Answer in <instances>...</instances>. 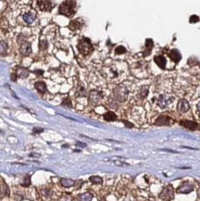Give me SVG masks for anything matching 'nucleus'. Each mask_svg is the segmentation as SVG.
I'll return each instance as SVG.
<instances>
[{
	"mask_svg": "<svg viewBox=\"0 0 200 201\" xmlns=\"http://www.w3.org/2000/svg\"><path fill=\"white\" fill-rule=\"evenodd\" d=\"M75 10H76L75 0H65V1L60 4L59 9V13L66 17H72V15H74Z\"/></svg>",
	"mask_w": 200,
	"mask_h": 201,
	"instance_id": "f257e3e1",
	"label": "nucleus"
},
{
	"mask_svg": "<svg viewBox=\"0 0 200 201\" xmlns=\"http://www.w3.org/2000/svg\"><path fill=\"white\" fill-rule=\"evenodd\" d=\"M78 50L79 52L82 56H88L93 52V46L90 39L86 38V37H82V38L79 41L78 44Z\"/></svg>",
	"mask_w": 200,
	"mask_h": 201,
	"instance_id": "f03ea898",
	"label": "nucleus"
},
{
	"mask_svg": "<svg viewBox=\"0 0 200 201\" xmlns=\"http://www.w3.org/2000/svg\"><path fill=\"white\" fill-rule=\"evenodd\" d=\"M129 95V92L127 87L123 84H119L114 88V96L116 99L120 102H123L127 99Z\"/></svg>",
	"mask_w": 200,
	"mask_h": 201,
	"instance_id": "7ed1b4c3",
	"label": "nucleus"
},
{
	"mask_svg": "<svg viewBox=\"0 0 200 201\" xmlns=\"http://www.w3.org/2000/svg\"><path fill=\"white\" fill-rule=\"evenodd\" d=\"M174 101V97L169 94H165V95H160L158 98V105L161 109H165L169 107L171 104H172Z\"/></svg>",
	"mask_w": 200,
	"mask_h": 201,
	"instance_id": "20e7f679",
	"label": "nucleus"
},
{
	"mask_svg": "<svg viewBox=\"0 0 200 201\" xmlns=\"http://www.w3.org/2000/svg\"><path fill=\"white\" fill-rule=\"evenodd\" d=\"M159 198L162 200H171L174 198V191L172 185H167L159 194Z\"/></svg>",
	"mask_w": 200,
	"mask_h": 201,
	"instance_id": "39448f33",
	"label": "nucleus"
},
{
	"mask_svg": "<svg viewBox=\"0 0 200 201\" xmlns=\"http://www.w3.org/2000/svg\"><path fill=\"white\" fill-rule=\"evenodd\" d=\"M103 98V94L97 90H92L89 94V102L94 106L100 104Z\"/></svg>",
	"mask_w": 200,
	"mask_h": 201,
	"instance_id": "423d86ee",
	"label": "nucleus"
},
{
	"mask_svg": "<svg viewBox=\"0 0 200 201\" xmlns=\"http://www.w3.org/2000/svg\"><path fill=\"white\" fill-rule=\"evenodd\" d=\"M194 190V185L190 182H183L181 184L178 188H177V192L180 194H189Z\"/></svg>",
	"mask_w": 200,
	"mask_h": 201,
	"instance_id": "0eeeda50",
	"label": "nucleus"
},
{
	"mask_svg": "<svg viewBox=\"0 0 200 201\" xmlns=\"http://www.w3.org/2000/svg\"><path fill=\"white\" fill-rule=\"evenodd\" d=\"M37 5L43 11H50L53 9V4L50 0H38Z\"/></svg>",
	"mask_w": 200,
	"mask_h": 201,
	"instance_id": "6e6552de",
	"label": "nucleus"
},
{
	"mask_svg": "<svg viewBox=\"0 0 200 201\" xmlns=\"http://www.w3.org/2000/svg\"><path fill=\"white\" fill-rule=\"evenodd\" d=\"M190 105L186 99H181L177 105V110L181 113H185L189 110Z\"/></svg>",
	"mask_w": 200,
	"mask_h": 201,
	"instance_id": "1a4fd4ad",
	"label": "nucleus"
},
{
	"mask_svg": "<svg viewBox=\"0 0 200 201\" xmlns=\"http://www.w3.org/2000/svg\"><path fill=\"white\" fill-rule=\"evenodd\" d=\"M20 51L23 56H28L31 54L32 52V46H31V44L26 42V41H22L21 44V48H20Z\"/></svg>",
	"mask_w": 200,
	"mask_h": 201,
	"instance_id": "9d476101",
	"label": "nucleus"
},
{
	"mask_svg": "<svg viewBox=\"0 0 200 201\" xmlns=\"http://www.w3.org/2000/svg\"><path fill=\"white\" fill-rule=\"evenodd\" d=\"M155 124L158 125V126H162V125H170L171 124V118L166 116V115H160L156 120V122H155Z\"/></svg>",
	"mask_w": 200,
	"mask_h": 201,
	"instance_id": "9b49d317",
	"label": "nucleus"
},
{
	"mask_svg": "<svg viewBox=\"0 0 200 201\" xmlns=\"http://www.w3.org/2000/svg\"><path fill=\"white\" fill-rule=\"evenodd\" d=\"M22 18H23V21L27 24H32L35 21L36 13L34 11H30V12H27V13H25Z\"/></svg>",
	"mask_w": 200,
	"mask_h": 201,
	"instance_id": "f8f14e48",
	"label": "nucleus"
},
{
	"mask_svg": "<svg viewBox=\"0 0 200 201\" xmlns=\"http://www.w3.org/2000/svg\"><path fill=\"white\" fill-rule=\"evenodd\" d=\"M181 125H183L184 127L191 131H195L198 127V124L196 122H192V121H183L181 122Z\"/></svg>",
	"mask_w": 200,
	"mask_h": 201,
	"instance_id": "ddd939ff",
	"label": "nucleus"
},
{
	"mask_svg": "<svg viewBox=\"0 0 200 201\" xmlns=\"http://www.w3.org/2000/svg\"><path fill=\"white\" fill-rule=\"evenodd\" d=\"M154 61L156 62V64L161 69V70H164L166 67V59L164 56H156L154 58Z\"/></svg>",
	"mask_w": 200,
	"mask_h": 201,
	"instance_id": "4468645a",
	"label": "nucleus"
},
{
	"mask_svg": "<svg viewBox=\"0 0 200 201\" xmlns=\"http://www.w3.org/2000/svg\"><path fill=\"white\" fill-rule=\"evenodd\" d=\"M169 57H170V59H171L172 61L175 62V63L179 62V61L181 60V59H182V56H181L180 52L178 51L177 49H172L171 51H170Z\"/></svg>",
	"mask_w": 200,
	"mask_h": 201,
	"instance_id": "2eb2a0df",
	"label": "nucleus"
},
{
	"mask_svg": "<svg viewBox=\"0 0 200 201\" xmlns=\"http://www.w3.org/2000/svg\"><path fill=\"white\" fill-rule=\"evenodd\" d=\"M82 26V21L80 20V19H77V20H74L72 21H70V25H69V27L70 30H72V31H75V30H79L81 29Z\"/></svg>",
	"mask_w": 200,
	"mask_h": 201,
	"instance_id": "dca6fc26",
	"label": "nucleus"
},
{
	"mask_svg": "<svg viewBox=\"0 0 200 201\" xmlns=\"http://www.w3.org/2000/svg\"><path fill=\"white\" fill-rule=\"evenodd\" d=\"M34 86H35L36 90H37L38 92H39V93H41V94H44V92L47 91V85H46V84H44L43 81H38V82H36L35 84H34Z\"/></svg>",
	"mask_w": 200,
	"mask_h": 201,
	"instance_id": "f3484780",
	"label": "nucleus"
},
{
	"mask_svg": "<svg viewBox=\"0 0 200 201\" xmlns=\"http://www.w3.org/2000/svg\"><path fill=\"white\" fill-rule=\"evenodd\" d=\"M16 73L18 78H26L29 75V72L24 68H18Z\"/></svg>",
	"mask_w": 200,
	"mask_h": 201,
	"instance_id": "a211bd4d",
	"label": "nucleus"
},
{
	"mask_svg": "<svg viewBox=\"0 0 200 201\" xmlns=\"http://www.w3.org/2000/svg\"><path fill=\"white\" fill-rule=\"evenodd\" d=\"M104 119L107 122H114V121L117 120V115H116L115 113L112 111H108V112L105 113Z\"/></svg>",
	"mask_w": 200,
	"mask_h": 201,
	"instance_id": "6ab92c4d",
	"label": "nucleus"
},
{
	"mask_svg": "<svg viewBox=\"0 0 200 201\" xmlns=\"http://www.w3.org/2000/svg\"><path fill=\"white\" fill-rule=\"evenodd\" d=\"M0 194L4 197L9 196V188L5 183H2V185H0Z\"/></svg>",
	"mask_w": 200,
	"mask_h": 201,
	"instance_id": "aec40b11",
	"label": "nucleus"
},
{
	"mask_svg": "<svg viewBox=\"0 0 200 201\" xmlns=\"http://www.w3.org/2000/svg\"><path fill=\"white\" fill-rule=\"evenodd\" d=\"M153 46H154V43H153V40L152 39H146V51H145V56L148 55L150 52H151V50L153 48Z\"/></svg>",
	"mask_w": 200,
	"mask_h": 201,
	"instance_id": "412c9836",
	"label": "nucleus"
},
{
	"mask_svg": "<svg viewBox=\"0 0 200 201\" xmlns=\"http://www.w3.org/2000/svg\"><path fill=\"white\" fill-rule=\"evenodd\" d=\"M60 184L64 187H72V185H74V181L68 178H62L60 179Z\"/></svg>",
	"mask_w": 200,
	"mask_h": 201,
	"instance_id": "4be33fe9",
	"label": "nucleus"
},
{
	"mask_svg": "<svg viewBox=\"0 0 200 201\" xmlns=\"http://www.w3.org/2000/svg\"><path fill=\"white\" fill-rule=\"evenodd\" d=\"M148 95V86L147 85H144V86H142L141 87V89H140V92H139V97L140 98L142 99H144L147 97Z\"/></svg>",
	"mask_w": 200,
	"mask_h": 201,
	"instance_id": "5701e85b",
	"label": "nucleus"
},
{
	"mask_svg": "<svg viewBox=\"0 0 200 201\" xmlns=\"http://www.w3.org/2000/svg\"><path fill=\"white\" fill-rule=\"evenodd\" d=\"M78 198L80 200H91L93 198V195L88 193V192H86V193H83V194L79 195Z\"/></svg>",
	"mask_w": 200,
	"mask_h": 201,
	"instance_id": "b1692460",
	"label": "nucleus"
},
{
	"mask_svg": "<svg viewBox=\"0 0 200 201\" xmlns=\"http://www.w3.org/2000/svg\"><path fill=\"white\" fill-rule=\"evenodd\" d=\"M86 95L87 94H86L85 87H83L82 85H79L78 89H77V91H76V96L77 97H85Z\"/></svg>",
	"mask_w": 200,
	"mask_h": 201,
	"instance_id": "393cba45",
	"label": "nucleus"
},
{
	"mask_svg": "<svg viewBox=\"0 0 200 201\" xmlns=\"http://www.w3.org/2000/svg\"><path fill=\"white\" fill-rule=\"evenodd\" d=\"M89 181L95 185H101L103 183V179L100 176H91L89 178Z\"/></svg>",
	"mask_w": 200,
	"mask_h": 201,
	"instance_id": "a878e982",
	"label": "nucleus"
},
{
	"mask_svg": "<svg viewBox=\"0 0 200 201\" xmlns=\"http://www.w3.org/2000/svg\"><path fill=\"white\" fill-rule=\"evenodd\" d=\"M31 184V175H26V176L24 177V180H23V183L22 184V186L24 187H28Z\"/></svg>",
	"mask_w": 200,
	"mask_h": 201,
	"instance_id": "bb28decb",
	"label": "nucleus"
},
{
	"mask_svg": "<svg viewBox=\"0 0 200 201\" xmlns=\"http://www.w3.org/2000/svg\"><path fill=\"white\" fill-rule=\"evenodd\" d=\"M7 48H8L7 44L3 41L0 42V54H5L7 52Z\"/></svg>",
	"mask_w": 200,
	"mask_h": 201,
	"instance_id": "cd10ccee",
	"label": "nucleus"
},
{
	"mask_svg": "<svg viewBox=\"0 0 200 201\" xmlns=\"http://www.w3.org/2000/svg\"><path fill=\"white\" fill-rule=\"evenodd\" d=\"M62 106L68 107V108H72V102H70V99L69 97H67L66 99H64L63 102H62Z\"/></svg>",
	"mask_w": 200,
	"mask_h": 201,
	"instance_id": "c85d7f7f",
	"label": "nucleus"
},
{
	"mask_svg": "<svg viewBox=\"0 0 200 201\" xmlns=\"http://www.w3.org/2000/svg\"><path fill=\"white\" fill-rule=\"evenodd\" d=\"M39 46H40V49L41 50H44V49H47V46H48V44L46 40H41L40 41V44H39Z\"/></svg>",
	"mask_w": 200,
	"mask_h": 201,
	"instance_id": "c756f323",
	"label": "nucleus"
},
{
	"mask_svg": "<svg viewBox=\"0 0 200 201\" xmlns=\"http://www.w3.org/2000/svg\"><path fill=\"white\" fill-rule=\"evenodd\" d=\"M116 54H123V53H125L126 52V49H125V47L124 46H118L117 48H116Z\"/></svg>",
	"mask_w": 200,
	"mask_h": 201,
	"instance_id": "7c9ffc66",
	"label": "nucleus"
},
{
	"mask_svg": "<svg viewBox=\"0 0 200 201\" xmlns=\"http://www.w3.org/2000/svg\"><path fill=\"white\" fill-rule=\"evenodd\" d=\"M198 21H199V18H198V16H196V15H192V16L190 17V20H189L190 23H196V22H197Z\"/></svg>",
	"mask_w": 200,
	"mask_h": 201,
	"instance_id": "2f4dec72",
	"label": "nucleus"
},
{
	"mask_svg": "<svg viewBox=\"0 0 200 201\" xmlns=\"http://www.w3.org/2000/svg\"><path fill=\"white\" fill-rule=\"evenodd\" d=\"M33 132H34V134H40V133H43L44 129L43 128H34Z\"/></svg>",
	"mask_w": 200,
	"mask_h": 201,
	"instance_id": "473e14b6",
	"label": "nucleus"
},
{
	"mask_svg": "<svg viewBox=\"0 0 200 201\" xmlns=\"http://www.w3.org/2000/svg\"><path fill=\"white\" fill-rule=\"evenodd\" d=\"M123 123L126 125V126L127 127H129V128H133V125L132 124V123H130V122H126V121H123Z\"/></svg>",
	"mask_w": 200,
	"mask_h": 201,
	"instance_id": "72a5a7b5",
	"label": "nucleus"
},
{
	"mask_svg": "<svg viewBox=\"0 0 200 201\" xmlns=\"http://www.w3.org/2000/svg\"><path fill=\"white\" fill-rule=\"evenodd\" d=\"M17 77H18V76H17V73L15 72L14 74H12V75H11V80L13 81V82H15V81L17 80Z\"/></svg>",
	"mask_w": 200,
	"mask_h": 201,
	"instance_id": "f704fd0d",
	"label": "nucleus"
},
{
	"mask_svg": "<svg viewBox=\"0 0 200 201\" xmlns=\"http://www.w3.org/2000/svg\"><path fill=\"white\" fill-rule=\"evenodd\" d=\"M77 144H78L77 146L82 147H86V146H85V144H83V143H77Z\"/></svg>",
	"mask_w": 200,
	"mask_h": 201,
	"instance_id": "c9c22d12",
	"label": "nucleus"
},
{
	"mask_svg": "<svg viewBox=\"0 0 200 201\" xmlns=\"http://www.w3.org/2000/svg\"><path fill=\"white\" fill-rule=\"evenodd\" d=\"M197 113H198V115H199V117H200V102H199V104L197 105Z\"/></svg>",
	"mask_w": 200,
	"mask_h": 201,
	"instance_id": "e433bc0d",
	"label": "nucleus"
},
{
	"mask_svg": "<svg viewBox=\"0 0 200 201\" xmlns=\"http://www.w3.org/2000/svg\"><path fill=\"white\" fill-rule=\"evenodd\" d=\"M197 196L199 197V198H200V190H198L197 191Z\"/></svg>",
	"mask_w": 200,
	"mask_h": 201,
	"instance_id": "4c0bfd02",
	"label": "nucleus"
}]
</instances>
